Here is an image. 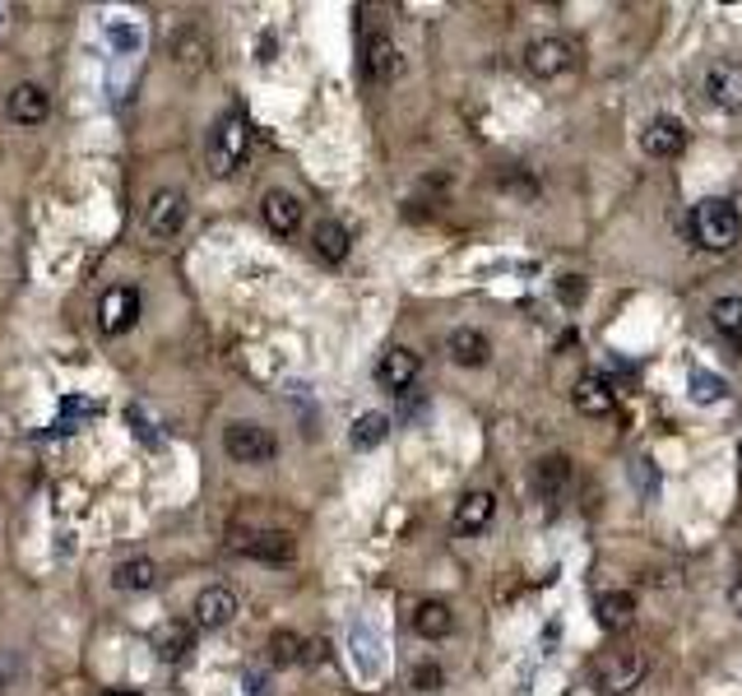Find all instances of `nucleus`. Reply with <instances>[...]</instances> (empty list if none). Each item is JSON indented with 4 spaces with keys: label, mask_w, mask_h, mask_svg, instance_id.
I'll return each instance as SVG.
<instances>
[{
    "label": "nucleus",
    "mask_w": 742,
    "mask_h": 696,
    "mask_svg": "<svg viewBox=\"0 0 742 696\" xmlns=\"http://www.w3.org/2000/svg\"><path fill=\"white\" fill-rule=\"evenodd\" d=\"M251 159V121L246 112H223L213 121L209 140H205V163L213 177H237V167Z\"/></svg>",
    "instance_id": "nucleus-1"
},
{
    "label": "nucleus",
    "mask_w": 742,
    "mask_h": 696,
    "mask_svg": "<svg viewBox=\"0 0 742 696\" xmlns=\"http://www.w3.org/2000/svg\"><path fill=\"white\" fill-rule=\"evenodd\" d=\"M640 683H646V654L640 650H603L590 664L594 696H631Z\"/></svg>",
    "instance_id": "nucleus-2"
},
{
    "label": "nucleus",
    "mask_w": 742,
    "mask_h": 696,
    "mask_svg": "<svg viewBox=\"0 0 742 696\" xmlns=\"http://www.w3.org/2000/svg\"><path fill=\"white\" fill-rule=\"evenodd\" d=\"M687 232H692V242L700 251H733L738 237H742V219H738V209L729 200H700L692 209Z\"/></svg>",
    "instance_id": "nucleus-3"
},
{
    "label": "nucleus",
    "mask_w": 742,
    "mask_h": 696,
    "mask_svg": "<svg viewBox=\"0 0 742 696\" xmlns=\"http://www.w3.org/2000/svg\"><path fill=\"white\" fill-rule=\"evenodd\" d=\"M223 451L232 464H269L279 455V437L265 428V422H228L223 428Z\"/></svg>",
    "instance_id": "nucleus-4"
},
{
    "label": "nucleus",
    "mask_w": 742,
    "mask_h": 696,
    "mask_svg": "<svg viewBox=\"0 0 742 696\" xmlns=\"http://www.w3.org/2000/svg\"><path fill=\"white\" fill-rule=\"evenodd\" d=\"M135 321H140V293L130 283H112L97 298V330L107 339H121L126 330H135Z\"/></svg>",
    "instance_id": "nucleus-5"
},
{
    "label": "nucleus",
    "mask_w": 742,
    "mask_h": 696,
    "mask_svg": "<svg viewBox=\"0 0 742 696\" xmlns=\"http://www.w3.org/2000/svg\"><path fill=\"white\" fill-rule=\"evenodd\" d=\"M571 66H576V47L566 43V37H534V43L524 47V70H530L534 80H561Z\"/></svg>",
    "instance_id": "nucleus-6"
},
{
    "label": "nucleus",
    "mask_w": 742,
    "mask_h": 696,
    "mask_svg": "<svg viewBox=\"0 0 742 696\" xmlns=\"http://www.w3.org/2000/svg\"><path fill=\"white\" fill-rule=\"evenodd\" d=\"M186 214H190V205L182 190H153V200L144 209V228H149V237L153 242H172L177 232L186 228Z\"/></svg>",
    "instance_id": "nucleus-7"
},
{
    "label": "nucleus",
    "mask_w": 742,
    "mask_h": 696,
    "mask_svg": "<svg viewBox=\"0 0 742 696\" xmlns=\"http://www.w3.org/2000/svg\"><path fill=\"white\" fill-rule=\"evenodd\" d=\"M399 47H395V37H385V33H367V43H362V80L367 84H395L399 80Z\"/></svg>",
    "instance_id": "nucleus-8"
},
{
    "label": "nucleus",
    "mask_w": 742,
    "mask_h": 696,
    "mask_svg": "<svg viewBox=\"0 0 742 696\" xmlns=\"http://www.w3.org/2000/svg\"><path fill=\"white\" fill-rule=\"evenodd\" d=\"M418 372H422V358L414 353V348L395 344V348H385L381 362H376V385L390 391V395H404V391H414Z\"/></svg>",
    "instance_id": "nucleus-9"
},
{
    "label": "nucleus",
    "mask_w": 742,
    "mask_h": 696,
    "mask_svg": "<svg viewBox=\"0 0 742 696\" xmlns=\"http://www.w3.org/2000/svg\"><path fill=\"white\" fill-rule=\"evenodd\" d=\"M640 149H646V159H654V163L682 159V149H687V126H682L677 116H654V121L640 130Z\"/></svg>",
    "instance_id": "nucleus-10"
},
{
    "label": "nucleus",
    "mask_w": 742,
    "mask_h": 696,
    "mask_svg": "<svg viewBox=\"0 0 742 696\" xmlns=\"http://www.w3.org/2000/svg\"><path fill=\"white\" fill-rule=\"evenodd\" d=\"M195 627L200 631H219V627H228L232 617L242 613V604H237V594H232L228 585H209V590H200L195 594Z\"/></svg>",
    "instance_id": "nucleus-11"
},
{
    "label": "nucleus",
    "mask_w": 742,
    "mask_h": 696,
    "mask_svg": "<svg viewBox=\"0 0 742 696\" xmlns=\"http://www.w3.org/2000/svg\"><path fill=\"white\" fill-rule=\"evenodd\" d=\"M5 116H10L14 126H43L47 116H51V93L43 84H33V80L14 84L10 98H5Z\"/></svg>",
    "instance_id": "nucleus-12"
},
{
    "label": "nucleus",
    "mask_w": 742,
    "mask_h": 696,
    "mask_svg": "<svg viewBox=\"0 0 742 696\" xmlns=\"http://www.w3.org/2000/svg\"><path fill=\"white\" fill-rule=\"evenodd\" d=\"M242 553L251 562H265V567H288L292 557H298V544H292V534L283 530H256L242 538Z\"/></svg>",
    "instance_id": "nucleus-13"
},
{
    "label": "nucleus",
    "mask_w": 742,
    "mask_h": 696,
    "mask_svg": "<svg viewBox=\"0 0 742 696\" xmlns=\"http://www.w3.org/2000/svg\"><path fill=\"white\" fill-rule=\"evenodd\" d=\"M706 98L724 112H742V61H715L706 70Z\"/></svg>",
    "instance_id": "nucleus-14"
},
{
    "label": "nucleus",
    "mask_w": 742,
    "mask_h": 696,
    "mask_svg": "<svg viewBox=\"0 0 742 696\" xmlns=\"http://www.w3.org/2000/svg\"><path fill=\"white\" fill-rule=\"evenodd\" d=\"M260 214H265V228L275 232V237H292V232L302 228V200L292 196V190H265Z\"/></svg>",
    "instance_id": "nucleus-15"
},
{
    "label": "nucleus",
    "mask_w": 742,
    "mask_h": 696,
    "mask_svg": "<svg viewBox=\"0 0 742 696\" xmlns=\"http://www.w3.org/2000/svg\"><path fill=\"white\" fill-rule=\"evenodd\" d=\"M492 515H497V497L487 492V488H474V492H464L455 501V530L460 534H483L487 525H492Z\"/></svg>",
    "instance_id": "nucleus-16"
},
{
    "label": "nucleus",
    "mask_w": 742,
    "mask_h": 696,
    "mask_svg": "<svg viewBox=\"0 0 742 696\" xmlns=\"http://www.w3.org/2000/svg\"><path fill=\"white\" fill-rule=\"evenodd\" d=\"M571 404H576V414H584V418H603V414H613L617 391H613L608 376H580L576 391H571Z\"/></svg>",
    "instance_id": "nucleus-17"
},
{
    "label": "nucleus",
    "mask_w": 742,
    "mask_h": 696,
    "mask_svg": "<svg viewBox=\"0 0 742 696\" xmlns=\"http://www.w3.org/2000/svg\"><path fill=\"white\" fill-rule=\"evenodd\" d=\"M445 353H451L455 367H483L492 358V339L474 330V325H460V330H451V339H445Z\"/></svg>",
    "instance_id": "nucleus-18"
},
{
    "label": "nucleus",
    "mask_w": 742,
    "mask_h": 696,
    "mask_svg": "<svg viewBox=\"0 0 742 696\" xmlns=\"http://www.w3.org/2000/svg\"><path fill=\"white\" fill-rule=\"evenodd\" d=\"M594 617H599V627L603 631H627L636 623V599L631 590H603L594 599Z\"/></svg>",
    "instance_id": "nucleus-19"
},
{
    "label": "nucleus",
    "mask_w": 742,
    "mask_h": 696,
    "mask_svg": "<svg viewBox=\"0 0 742 696\" xmlns=\"http://www.w3.org/2000/svg\"><path fill=\"white\" fill-rule=\"evenodd\" d=\"M311 251L325 260V265H344L348 251H353V237H348V228L335 223V219H321L311 228Z\"/></svg>",
    "instance_id": "nucleus-20"
},
{
    "label": "nucleus",
    "mask_w": 742,
    "mask_h": 696,
    "mask_svg": "<svg viewBox=\"0 0 742 696\" xmlns=\"http://www.w3.org/2000/svg\"><path fill=\"white\" fill-rule=\"evenodd\" d=\"M112 585L121 594H144L159 585V562H153V557H126V562H116Z\"/></svg>",
    "instance_id": "nucleus-21"
},
{
    "label": "nucleus",
    "mask_w": 742,
    "mask_h": 696,
    "mask_svg": "<svg viewBox=\"0 0 742 696\" xmlns=\"http://www.w3.org/2000/svg\"><path fill=\"white\" fill-rule=\"evenodd\" d=\"M414 631L422 636V641H445V636L455 631L451 604H441V599H422V604L414 608Z\"/></svg>",
    "instance_id": "nucleus-22"
},
{
    "label": "nucleus",
    "mask_w": 742,
    "mask_h": 696,
    "mask_svg": "<svg viewBox=\"0 0 742 696\" xmlns=\"http://www.w3.org/2000/svg\"><path fill=\"white\" fill-rule=\"evenodd\" d=\"M190 650H195V627L190 623H163L159 631H153V654H159L163 664H182Z\"/></svg>",
    "instance_id": "nucleus-23"
},
{
    "label": "nucleus",
    "mask_w": 742,
    "mask_h": 696,
    "mask_svg": "<svg viewBox=\"0 0 742 696\" xmlns=\"http://www.w3.org/2000/svg\"><path fill=\"white\" fill-rule=\"evenodd\" d=\"M566 483H571V460L566 455H543L538 469H534V488L543 501H557L566 492Z\"/></svg>",
    "instance_id": "nucleus-24"
},
{
    "label": "nucleus",
    "mask_w": 742,
    "mask_h": 696,
    "mask_svg": "<svg viewBox=\"0 0 742 696\" xmlns=\"http://www.w3.org/2000/svg\"><path fill=\"white\" fill-rule=\"evenodd\" d=\"M385 437H390V418H385L381 409H371V414H362V418L353 422V432H348V446H353V451H376Z\"/></svg>",
    "instance_id": "nucleus-25"
},
{
    "label": "nucleus",
    "mask_w": 742,
    "mask_h": 696,
    "mask_svg": "<svg viewBox=\"0 0 742 696\" xmlns=\"http://www.w3.org/2000/svg\"><path fill=\"white\" fill-rule=\"evenodd\" d=\"M710 325H715V335H724L729 344H742V298H715Z\"/></svg>",
    "instance_id": "nucleus-26"
},
{
    "label": "nucleus",
    "mask_w": 742,
    "mask_h": 696,
    "mask_svg": "<svg viewBox=\"0 0 742 696\" xmlns=\"http://www.w3.org/2000/svg\"><path fill=\"white\" fill-rule=\"evenodd\" d=\"M172 61H177L186 74H195V70H205V61H209V43L195 28H186V33H177V43H172Z\"/></svg>",
    "instance_id": "nucleus-27"
},
{
    "label": "nucleus",
    "mask_w": 742,
    "mask_h": 696,
    "mask_svg": "<svg viewBox=\"0 0 742 696\" xmlns=\"http://www.w3.org/2000/svg\"><path fill=\"white\" fill-rule=\"evenodd\" d=\"M126 422H130V432H135V441H140L144 451H159V446H163V432H159V422H153V414L144 409V404H130Z\"/></svg>",
    "instance_id": "nucleus-28"
},
{
    "label": "nucleus",
    "mask_w": 742,
    "mask_h": 696,
    "mask_svg": "<svg viewBox=\"0 0 742 696\" xmlns=\"http://www.w3.org/2000/svg\"><path fill=\"white\" fill-rule=\"evenodd\" d=\"M687 395H692V404H719V399H729V385H724V376H715V372H692L687 376Z\"/></svg>",
    "instance_id": "nucleus-29"
},
{
    "label": "nucleus",
    "mask_w": 742,
    "mask_h": 696,
    "mask_svg": "<svg viewBox=\"0 0 742 696\" xmlns=\"http://www.w3.org/2000/svg\"><path fill=\"white\" fill-rule=\"evenodd\" d=\"M302 636L298 631H275L269 636V660L275 664H302Z\"/></svg>",
    "instance_id": "nucleus-30"
},
{
    "label": "nucleus",
    "mask_w": 742,
    "mask_h": 696,
    "mask_svg": "<svg viewBox=\"0 0 742 696\" xmlns=\"http://www.w3.org/2000/svg\"><path fill=\"white\" fill-rule=\"evenodd\" d=\"M557 298H561L566 306H576V302L584 298V279H580V275H561V279H557Z\"/></svg>",
    "instance_id": "nucleus-31"
},
{
    "label": "nucleus",
    "mask_w": 742,
    "mask_h": 696,
    "mask_svg": "<svg viewBox=\"0 0 742 696\" xmlns=\"http://www.w3.org/2000/svg\"><path fill=\"white\" fill-rule=\"evenodd\" d=\"M93 414H97V404H93V399H80V395L61 399V422H66V418H93Z\"/></svg>",
    "instance_id": "nucleus-32"
},
{
    "label": "nucleus",
    "mask_w": 742,
    "mask_h": 696,
    "mask_svg": "<svg viewBox=\"0 0 742 696\" xmlns=\"http://www.w3.org/2000/svg\"><path fill=\"white\" fill-rule=\"evenodd\" d=\"M414 687H418V692H437V687H441V669H437V664H418V669H414Z\"/></svg>",
    "instance_id": "nucleus-33"
},
{
    "label": "nucleus",
    "mask_w": 742,
    "mask_h": 696,
    "mask_svg": "<svg viewBox=\"0 0 742 696\" xmlns=\"http://www.w3.org/2000/svg\"><path fill=\"white\" fill-rule=\"evenodd\" d=\"M329 660V641H306L302 646V664H325Z\"/></svg>",
    "instance_id": "nucleus-34"
},
{
    "label": "nucleus",
    "mask_w": 742,
    "mask_h": 696,
    "mask_svg": "<svg viewBox=\"0 0 742 696\" xmlns=\"http://www.w3.org/2000/svg\"><path fill=\"white\" fill-rule=\"evenodd\" d=\"M729 608H733V613L742 617V576L733 580V590H729Z\"/></svg>",
    "instance_id": "nucleus-35"
},
{
    "label": "nucleus",
    "mask_w": 742,
    "mask_h": 696,
    "mask_svg": "<svg viewBox=\"0 0 742 696\" xmlns=\"http://www.w3.org/2000/svg\"><path fill=\"white\" fill-rule=\"evenodd\" d=\"M107 696H140V692H121V687H116V692H107Z\"/></svg>",
    "instance_id": "nucleus-36"
},
{
    "label": "nucleus",
    "mask_w": 742,
    "mask_h": 696,
    "mask_svg": "<svg viewBox=\"0 0 742 696\" xmlns=\"http://www.w3.org/2000/svg\"><path fill=\"white\" fill-rule=\"evenodd\" d=\"M0 24H5V10H0Z\"/></svg>",
    "instance_id": "nucleus-37"
}]
</instances>
